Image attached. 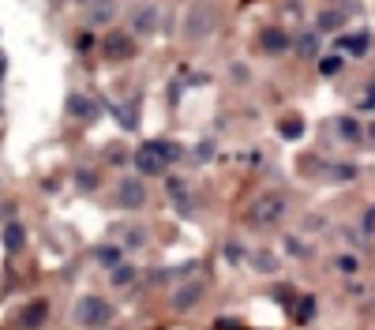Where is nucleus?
<instances>
[{
  "label": "nucleus",
  "instance_id": "ddd939ff",
  "mask_svg": "<svg viewBox=\"0 0 375 330\" xmlns=\"http://www.w3.org/2000/svg\"><path fill=\"white\" fill-rule=\"evenodd\" d=\"M68 113L79 116V121H90V116H94V101L83 98V94H72V98H68Z\"/></svg>",
  "mask_w": 375,
  "mask_h": 330
},
{
  "label": "nucleus",
  "instance_id": "393cba45",
  "mask_svg": "<svg viewBox=\"0 0 375 330\" xmlns=\"http://www.w3.org/2000/svg\"><path fill=\"white\" fill-rule=\"evenodd\" d=\"M338 270L353 274V270H357V259H353V255H342V259H338Z\"/></svg>",
  "mask_w": 375,
  "mask_h": 330
},
{
  "label": "nucleus",
  "instance_id": "aec40b11",
  "mask_svg": "<svg viewBox=\"0 0 375 330\" xmlns=\"http://www.w3.org/2000/svg\"><path fill=\"white\" fill-rule=\"evenodd\" d=\"M251 263H256L259 270H266V274H274V270H278V259H274L271 252H256V255H251Z\"/></svg>",
  "mask_w": 375,
  "mask_h": 330
},
{
  "label": "nucleus",
  "instance_id": "412c9836",
  "mask_svg": "<svg viewBox=\"0 0 375 330\" xmlns=\"http://www.w3.org/2000/svg\"><path fill=\"white\" fill-rule=\"evenodd\" d=\"M342 26V11H323L319 16V31H338Z\"/></svg>",
  "mask_w": 375,
  "mask_h": 330
},
{
  "label": "nucleus",
  "instance_id": "5701e85b",
  "mask_svg": "<svg viewBox=\"0 0 375 330\" xmlns=\"http://www.w3.org/2000/svg\"><path fill=\"white\" fill-rule=\"evenodd\" d=\"M154 143H158V150L165 154V162H177V158H180V147H177V143H165V139H154Z\"/></svg>",
  "mask_w": 375,
  "mask_h": 330
},
{
  "label": "nucleus",
  "instance_id": "6ab92c4d",
  "mask_svg": "<svg viewBox=\"0 0 375 330\" xmlns=\"http://www.w3.org/2000/svg\"><path fill=\"white\" fill-rule=\"evenodd\" d=\"M312 315H315V297H300V300H297V319L308 323Z\"/></svg>",
  "mask_w": 375,
  "mask_h": 330
},
{
  "label": "nucleus",
  "instance_id": "1a4fd4ad",
  "mask_svg": "<svg viewBox=\"0 0 375 330\" xmlns=\"http://www.w3.org/2000/svg\"><path fill=\"white\" fill-rule=\"evenodd\" d=\"M259 45L266 53H286L293 42H289V34L281 31V26H263V31H259Z\"/></svg>",
  "mask_w": 375,
  "mask_h": 330
},
{
  "label": "nucleus",
  "instance_id": "a211bd4d",
  "mask_svg": "<svg viewBox=\"0 0 375 330\" xmlns=\"http://www.w3.org/2000/svg\"><path fill=\"white\" fill-rule=\"evenodd\" d=\"M98 263H102V267H109V270H116L120 267V248H102V252H98Z\"/></svg>",
  "mask_w": 375,
  "mask_h": 330
},
{
  "label": "nucleus",
  "instance_id": "dca6fc26",
  "mask_svg": "<svg viewBox=\"0 0 375 330\" xmlns=\"http://www.w3.org/2000/svg\"><path fill=\"white\" fill-rule=\"evenodd\" d=\"M278 131H281V136H286V139H300L304 121H300V116H286V121L278 124Z\"/></svg>",
  "mask_w": 375,
  "mask_h": 330
},
{
  "label": "nucleus",
  "instance_id": "f8f14e48",
  "mask_svg": "<svg viewBox=\"0 0 375 330\" xmlns=\"http://www.w3.org/2000/svg\"><path fill=\"white\" fill-rule=\"evenodd\" d=\"M199 297H203V285H199V282H192V285H184L180 293L173 297V308H177V312H184V308H192Z\"/></svg>",
  "mask_w": 375,
  "mask_h": 330
},
{
  "label": "nucleus",
  "instance_id": "b1692460",
  "mask_svg": "<svg viewBox=\"0 0 375 330\" xmlns=\"http://www.w3.org/2000/svg\"><path fill=\"white\" fill-rule=\"evenodd\" d=\"M334 177H338V180H353V177H357V165H349V162H345L342 169H334Z\"/></svg>",
  "mask_w": 375,
  "mask_h": 330
},
{
  "label": "nucleus",
  "instance_id": "39448f33",
  "mask_svg": "<svg viewBox=\"0 0 375 330\" xmlns=\"http://www.w3.org/2000/svg\"><path fill=\"white\" fill-rule=\"evenodd\" d=\"M165 154L158 150V143L151 139V143H143V147L136 150V169L139 173H146V177H154V173H165Z\"/></svg>",
  "mask_w": 375,
  "mask_h": 330
},
{
  "label": "nucleus",
  "instance_id": "f03ea898",
  "mask_svg": "<svg viewBox=\"0 0 375 330\" xmlns=\"http://www.w3.org/2000/svg\"><path fill=\"white\" fill-rule=\"evenodd\" d=\"M214 26H218V8H214L210 0H199V4L188 8V16H184V38L188 42H203V38L214 34Z\"/></svg>",
  "mask_w": 375,
  "mask_h": 330
},
{
  "label": "nucleus",
  "instance_id": "0eeeda50",
  "mask_svg": "<svg viewBox=\"0 0 375 330\" xmlns=\"http://www.w3.org/2000/svg\"><path fill=\"white\" fill-rule=\"evenodd\" d=\"M45 319H49V300H31V304L19 312V326L23 330H38Z\"/></svg>",
  "mask_w": 375,
  "mask_h": 330
},
{
  "label": "nucleus",
  "instance_id": "4468645a",
  "mask_svg": "<svg viewBox=\"0 0 375 330\" xmlns=\"http://www.w3.org/2000/svg\"><path fill=\"white\" fill-rule=\"evenodd\" d=\"M297 53H300L304 60H312L315 53H319V31H308V34H300V38H297Z\"/></svg>",
  "mask_w": 375,
  "mask_h": 330
},
{
  "label": "nucleus",
  "instance_id": "7ed1b4c3",
  "mask_svg": "<svg viewBox=\"0 0 375 330\" xmlns=\"http://www.w3.org/2000/svg\"><path fill=\"white\" fill-rule=\"evenodd\" d=\"M72 319L79 326H87V330H102L113 319V304L105 297H79L75 308H72Z\"/></svg>",
  "mask_w": 375,
  "mask_h": 330
},
{
  "label": "nucleus",
  "instance_id": "7c9ffc66",
  "mask_svg": "<svg viewBox=\"0 0 375 330\" xmlns=\"http://www.w3.org/2000/svg\"><path fill=\"white\" fill-rule=\"evenodd\" d=\"M371 90H375V79H371Z\"/></svg>",
  "mask_w": 375,
  "mask_h": 330
},
{
  "label": "nucleus",
  "instance_id": "a878e982",
  "mask_svg": "<svg viewBox=\"0 0 375 330\" xmlns=\"http://www.w3.org/2000/svg\"><path fill=\"white\" fill-rule=\"evenodd\" d=\"M75 49H79V53H87V49H94V38H90V34H83V38H79V42H75Z\"/></svg>",
  "mask_w": 375,
  "mask_h": 330
},
{
  "label": "nucleus",
  "instance_id": "4be33fe9",
  "mask_svg": "<svg viewBox=\"0 0 375 330\" xmlns=\"http://www.w3.org/2000/svg\"><path fill=\"white\" fill-rule=\"evenodd\" d=\"M342 57H323V60H319V72H323V75H338L342 72Z\"/></svg>",
  "mask_w": 375,
  "mask_h": 330
},
{
  "label": "nucleus",
  "instance_id": "f257e3e1",
  "mask_svg": "<svg viewBox=\"0 0 375 330\" xmlns=\"http://www.w3.org/2000/svg\"><path fill=\"white\" fill-rule=\"evenodd\" d=\"M289 210V199L281 192H263L256 195V203H251V226L256 229H274L281 218H286Z\"/></svg>",
  "mask_w": 375,
  "mask_h": 330
},
{
  "label": "nucleus",
  "instance_id": "f3484780",
  "mask_svg": "<svg viewBox=\"0 0 375 330\" xmlns=\"http://www.w3.org/2000/svg\"><path fill=\"white\" fill-rule=\"evenodd\" d=\"M4 244L11 248V252H16V248H23V226H19V221H11V226L4 229Z\"/></svg>",
  "mask_w": 375,
  "mask_h": 330
},
{
  "label": "nucleus",
  "instance_id": "bb28decb",
  "mask_svg": "<svg viewBox=\"0 0 375 330\" xmlns=\"http://www.w3.org/2000/svg\"><path fill=\"white\" fill-rule=\"evenodd\" d=\"M364 229L375 233V207H368V214H364Z\"/></svg>",
  "mask_w": 375,
  "mask_h": 330
},
{
  "label": "nucleus",
  "instance_id": "423d86ee",
  "mask_svg": "<svg viewBox=\"0 0 375 330\" xmlns=\"http://www.w3.org/2000/svg\"><path fill=\"white\" fill-rule=\"evenodd\" d=\"M116 199H120V207H143L146 203V184L136 180V177H124L116 184Z\"/></svg>",
  "mask_w": 375,
  "mask_h": 330
},
{
  "label": "nucleus",
  "instance_id": "cd10ccee",
  "mask_svg": "<svg viewBox=\"0 0 375 330\" xmlns=\"http://www.w3.org/2000/svg\"><path fill=\"white\" fill-rule=\"evenodd\" d=\"M113 278H116V285H124V282L131 278V270H124V267H116V274H113Z\"/></svg>",
  "mask_w": 375,
  "mask_h": 330
},
{
  "label": "nucleus",
  "instance_id": "9b49d317",
  "mask_svg": "<svg viewBox=\"0 0 375 330\" xmlns=\"http://www.w3.org/2000/svg\"><path fill=\"white\" fill-rule=\"evenodd\" d=\"M113 16H116V0H94V4H90V11H87L90 26H102V23H109Z\"/></svg>",
  "mask_w": 375,
  "mask_h": 330
},
{
  "label": "nucleus",
  "instance_id": "9d476101",
  "mask_svg": "<svg viewBox=\"0 0 375 330\" xmlns=\"http://www.w3.org/2000/svg\"><path fill=\"white\" fill-rule=\"evenodd\" d=\"M368 45H371V34H345V38H338V49L342 53H349V57H364L368 53Z\"/></svg>",
  "mask_w": 375,
  "mask_h": 330
},
{
  "label": "nucleus",
  "instance_id": "c756f323",
  "mask_svg": "<svg viewBox=\"0 0 375 330\" xmlns=\"http://www.w3.org/2000/svg\"><path fill=\"white\" fill-rule=\"evenodd\" d=\"M49 4H60V0H49Z\"/></svg>",
  "mask_w": 375,
  "mask_h": 330
},
{
  "label": "nucleus",
  "instance_id": "2eb2a0df",
  "mask_svg": "<svg viewBox=\"0 0 375 330\" xmlns=\"http://www.w3.org/2000/svg\"><path fill=\"white\" fill-rule=\"evenodd\" d=\"M338 136H342L345 143H357V139H360V124L353 121V116H342V121H338Z\"/></svg>",
  "mask_w": 375,
  "mask_h": 330
},
{
  "label": "nucleus",
  "instance_id": "20e7f679",
  "mask_svg": "<svg viewBox=\"0 0 375 330\" xmlns=\"http://www.w3.org/2000/svg\"><path fill=\"white\" fill-rule=\"evenodd\" d=\"M102 53H105V60H113V64H120V60H131V57L139 53V45H136V34H124V31L105 34Z\"/></svg>",
  "mask_w": 375,
  "mask_h": 330
},
{
  "label": "nucleus",
  "instance_id": "6e6552de",
  "mask_svg": "<svg viewBox=\"0 0 375 330\" xmlns=\"http://www.w3.org/2000/svg\"><path fill=\"white\" fill-rule=\"evenodd\" d=\"M154 26H158L154 4H136V8H131V34H151Z\"/></svg>",
  "mask_w": 375,
  "mask_h": 330
},
{
  "label": "nucleus",
  "instance_id": "c85d7f7f",
  "mask_svg": "<svg viewBox=\"0 0 375 330\" xmlns=\"http://www.w3.org/2000/svg\"><path fill=\"white\" fill-rule=\"evenodd\" d=\"M360 109H375V90H371V94H364V101H360Z\"/></svg>",
  "mask_w": 375,
  "mask_h": 330
}]
</instances>
